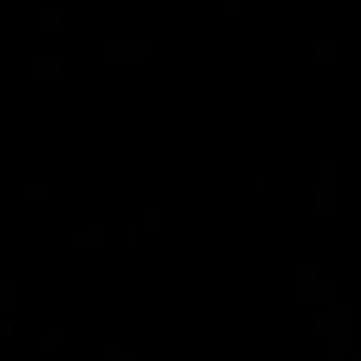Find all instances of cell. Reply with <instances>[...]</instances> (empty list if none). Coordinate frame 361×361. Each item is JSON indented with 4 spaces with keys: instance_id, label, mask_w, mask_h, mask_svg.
Listing matches in <instances>:
<instances>
[{
    "instance_id": "cell-1",
    "label": "cell",
    "mask_w": 361,
    "mask_h": 361,
    "mask_svg": "<svg viewBox=\"0 0 361 361\" xmlns=\"http://www.w3.org/2000/svg\"><path fill=\"white\" fill-rule=\"evenodd\" d=\"M331 209V188H316V211H329Z\"/></svg>"
},
{
    "instance_id": "cell-2",
    "label": "cell",
    "mask_w": 361,
    "mask_h": 361,
    "mask_svg": "<svg viewBox=\"0 0 361 361\" xmlns=\"http://www.w3.org/2000/svg\"><path fill=\"white\" fill-rule=\"evenodd\" d=\"M301 299L303 301H318V284L316 286H309V284H301Z\"/></svg>"
},
{
    "instance_id": "cell-3",
    "label": "cell",
    "mask_w": 361,
    "mask_h": 361,
    "mask_svg": "<svg viewBox=\"0 0 361 361\" xmlns=\"http://www.w3.org/2000/svg\"><path fill=\"white\" fill-rule=\"evenodd\" d=\"M60 15H45V28L47 30H58L60 28Z\"/></svg>"
},
{
    "instance_id": "cell-4",
    "label": "cell",
    "mask_w": 361,
    "mask_h": 361,
    "mask_svg": "<svg viewBox=\"0 0 361 361\" xmlns=\"http://www.w3.org/2000/svg\"><path fill=\"white\" fill-rule=\"evenodd\" d=\"M301 284L316 286V271H314V269H307V271H301Z\"/></svg>"
},
{
    "instance_id": "cell-5",
    "label": "cell",
    "mask_w": 361,
    "mask_h": 361,
    "mask_svg": "<svg viewBox=\"0 0 361 361\" xmlns=\"http://www.w3.org/2000/svg\"><path fill=\"white\" fill-rule=\"evenodd\" d=\"M60 68H62V64H60V60H58V58L49 60V64H47V77H55V75H60Z\"/></svg>"
},
{
    "instance_id": "cell-6",
    "label": "cell",
    "mask_w": 361,
    "mask_h": 361,
    "mask_svg": "<svg viewBox=\"0 0 361 361\" xmlns=\"http://www.w3.org/2000/svg\"><path fill=\"white\" fill-rule=\"evenodd\" d=\"M331 56V47L329 45H316V58L318 60H327Z\"/></svg>"
},
{
    "instance_id": "cell-7",
    "label": "cell",
    "mask_w": 361,
    "mask_h": 361,
    "mask_svg": "<svg viewBox=\"0 0 361 361\" xmlns=\"http://www.w3.org/2000/svg\"><path fill=\"white\" fill-rule=\"evenodd\" d=\"M331 299V286H318V301Z\"/></svg>"
},
{
    "instance_id": "cell-8",
    "label": "cell",
    "mask_w": 361,
    "mask_h": 361,
    "mask_svg": "<svg viewBox=\"0 0 361 361\" xmlns=\"http://www.w3.org/2000/svg\"><path fill=\"white\" fill-rule=\"evenodd\" d=\"M331 316L337 320V324L346 322V310L344 309H331Z\"/></svg>"
},
{
    "instance_id": "cell-9",
    "label": "cell",
    "mask_w": 361,
    "mask_h": 361,
    "mask_svg": "<svg viewBox=\"0 0 361 361\" xmlns=\"http://www.w3.org/2000/svg\"><path fill=\"white\" fill-rule=\"evenodd\" d=\"M8 309H15V286H8Z\"/></svg>"
},
{
    "instance_id": "cell-10",
    "label": "cell",
    "mask_w": 361,
    "mask_h": 361,
    "mask_svg": "<svg viewBox=\"0 0 361 361\" xmlns=\"http://www.w3.org/2000/svg\"><path fill=\"white\" fill-rule=\"evenodd\" d=\"M47 64H49V60H43V58L38 60V75H40V77L47 75Z\"/></svg>"
},
{
    "instance_id": "cell-11",
    "label": "cell",
    "mask_w": 361,
    "mask_h": 361,
    "mask_svg": "<svg viewBox=\"0 0 361 361\" xmlns=\"http://www.w3.org/2000/svg\"><path fill=\"white\" fill-rule=\"evenodd\" d=\"M75 241H92V235H90V233H83V231H77V233H75Z\"/></svg>"
},
{
    "instance_id": "cell-12",
    "label": "cell",
    "mask_w": 361,
    "mask_h": 361,
    "mask_svg": "<svg viewBox=\"0 0 361 361\" xmlns=\"http://www.w3.org/2000/svg\"><path fill=\"white\" fill-rule=\"evenodd\" d=\"M128 241L135 243V226H128Z\"/></svg>"
},
{
    "instance_id": "cell-13",
    "label": "cell",
    "mask_w": 361,
    "mask_h": 361,
    "mask_svg": "<svg viewBox=\"0 0 361 361\" xmlns=\"http://www.w3.org/2000/svg\"><path fill=\"white\" fill-rule=\"evenodd\" d=\"M150 226H158V211H150Z\"/></svg>"
},
{
    "instance_id": "cell-14",
    "label": "cell",
    "mask_w": 361,
    "mask_h": 361,
    "mask_svg": "<svg viewBox=\"0 0 361 361\" xmlns=\"http://www.w3.org/2000/svg\"><path fill=\"white\" fill-rule=\"evenodd\" d=\"M226 15H233V0H226Z\"/></svg>"
},
{
    "instance_id": "cell-15",
    "label": "cell",
    "mask_w": 361,
    "mask_h": 361,
    "mask_svg": "<svg viewBox=\"0 0 361 361\" xmlns=\"http://www.w3.org/2000/svg\"><path fill=\"white\" fill-rule=\"evenodd\" d=\"M324 180H331V165H324Z\"/></svg>"
},
{
    "instance_id": "cell-16",
    "label": "cell",
    "mask_w": 361,
    "mask_h": 361,
    "mask_svg": "<svg viewBox=\"0 0 361 361\" xmlns=\"http://www.w3.org/2000/svg\"><path fill=\"white\" fill-rule=\"evenodd\" d=\"M30 196H45V188H30Z\"/></svg>"
},
{
    "instance_id": "cell-17",
    "label": "cell",
    "mask_w": 361,
    "mask_h": 361,
    "mask_svg": "<svg viewBox=\"0 0 361 361\" xmlns=\"http://www.w3.org/2000/svg\"><path fill=\"white\" fill-rule=\"evenodd\" d=\"M90 235H92V241H98V226H90Z\"/></svg>"
},
{
    "instance_id": "cell-18",
    "label": "cell",
    "mask_w": 361,
    "mask_h": 361,
    "mask_svg": "<svg viewBox=\"0 0 361 361\" xmlns=\"http://www.w3.org/2000/svg\"><path fill=\"white\" fill-rule=\"evenodd\" d=\"M139 51L141 53H149L150 51V45H139Z\"/></svg>"
},
{
    "instance_id": "cell-19",
    "label": "cell",
    "mask_w": 361,
    "mask_h": 361,
    "mask_svg": "<svg viewBox=\"0 0 361 361\" xmlns=\"http://www.w3.org/2000/svg\"><path fill=\"white\" fill-rule=\"evenodd\" d=\"M105 60H113V53H109V51H105Z\"/></svg>"
},
{
    "instance_id": "cell-20",
    "label": "cell",
    "mask_w": 361,
    "mask_h": 361,
    "mask_svg": "<svg viewBox=\"0 0 361 361\" xmlns=\"http://www.w3.org/2000/svg\"><path fill=\"white\" fill-rule=\"evenodd\" d=\"M256 188H263V180H256Z\"/></svg>"
},
{
    "instance_id": "cell-21",
    "label": "cell",
    "mask_w": 361,
    "mask_h": 361,
    "mask_svg": "<svg viewBox=\"0 0 361 361\" xmlns=\"http://www.w3.org/2000/svg\"><path fill=\"white\" fill-rule=\"evenodd\" d=\"M105 352H107V354H113V346H105Z\"/></svg>"
},
{
    "instance_id": "cell-22",
    "label": "cell",
    "mask_w": 361,
    "mask_h": 361,
    "mask_svg": "<svg viewBox=\"0 0 361 361\" xmlns=\"http://www.w3.org/2000/svg\"><path fill=\"white\" fill-rule=\"evenodd\" d=\"M60 337V331H53V339H58Z\"/></svg>"
}]
</instances>
